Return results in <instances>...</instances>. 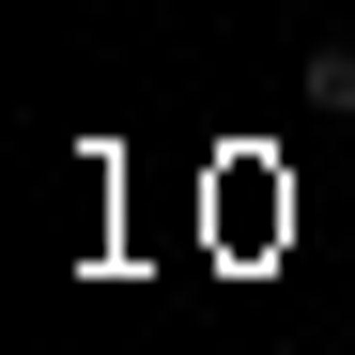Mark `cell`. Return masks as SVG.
I'll return each instance as SVG.
<instances>
[{"label":"cell","mask_w":355,"mask_h":355,"mask_svg":"<svg viewBox=\"0 0 355 355\" xmlns=\"http://www.w3.org/2000/svg\"><path fill=\"white\" fill-rule=\"evenodd\" d=\"M293 93H309V108H355V46H309V62H293Z\"/></svg>","instance_id":"cell-1"}]
</instances>
